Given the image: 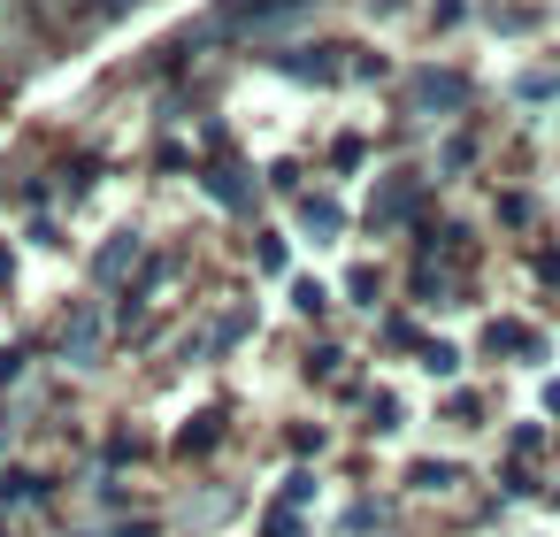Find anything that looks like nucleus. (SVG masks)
Returning <instances> with one entry per match:
<instances>
[{
  "label": "nucleus",
  "instance_id": "7ed1b4c3",
  "mask_svg": "<svg viewBox=\"0 0 560 537\" xmlns=\"http://www.w3.org/2000/svg\"><path fill=\"white\" fill-rule=\"evenodd\" d=\"M300 231H307V238H338V231H346V208H338V200H307V208H300Z\"/></svg>",
  "mask_w": 560,
  "mask_h": 537
},
{
  "label": "nucleus",
  "instance_id": "39448f33",
  "mask_svg": "<svg viewBox=\"0 0 560 537\" xmlns=\"http://www.w3.org/2000/svg\"><path fill=\"white\" fill-rule=\"evenodd\" d=\"M323 300H330V292H323L315 277H300V284H292V307H300V315H323Z\"/></svg>",
  "mask_w": 560,
  "mask_h": 537
},
{
  "label": "nucleus",
  "instance_id": "f257e3e1",
  "mask_svg": "<svg viewBox=\"0 0 560 537\" xmlns=\"http://www.w3.org/2000/svg\"><path fill=\"white\" fill-rule=\"evenodd\" d=\"M407 108H415V116H460V108H468V78H460V70H422V78L407 85Z\"/></svg>",
  "mask_w": 560,
  "mask_h": 537
},
{
  "label": "nucleus",
  "instance_id": "20e7f679",
  "mask_svg": "<svg viewBox=\"0 0 560 537\" xmlns=\"http://www.w3.org/2000/svg\"><path fill=\"white\" fill-rule=\"evenodd\" d=\"M124 261H139V238H131V231H116V246H108V254H101V277H116V269H124Z\"/></svg>",
  "mask_w": 560,
  "mask_h": 537
},
{
  "label": "nucleus",
  "instance_id": "423d86ee",
  "mask_svg": "<svg viewBox=\"0 0 560 537\" xmlns=\"http://www.w3.org/2000/svg\"><path fill=\"white\" fill-rule=\"evenodd\" d=\"M422 369H430V376H453L460 353H453V346H422Z\"/></svg>",
  "mask_w": 560,
  "mask_h": 537
},
{
  "label": "nucleus",
  "instance_id": "f03ea898",
  "mask_svg": "<svg viewBox=\"0 0 560 537\" xmlns=\"http://www.w3.org/2000/svg\"><path fill=\"white\" fill-rule=\"evenodd\" d=\"M62 361H78V369L101 361V315H93V307H78V315L62 323Z\"/></svg>",
  "mask_w": 560,
  "mask_h": 537
}]
</instances>
